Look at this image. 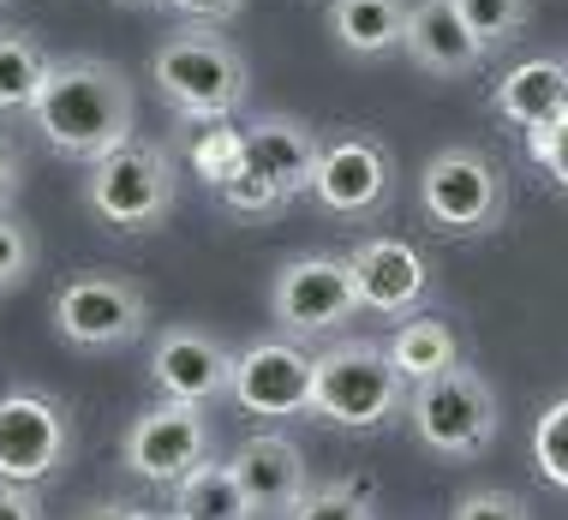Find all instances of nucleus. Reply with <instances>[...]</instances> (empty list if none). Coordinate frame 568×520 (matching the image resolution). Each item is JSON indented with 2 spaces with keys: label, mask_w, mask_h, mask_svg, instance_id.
I'll use <instances>...</instances> for the list:
<instances>
[{
  "label": "nucleus",
  "mask_w": 568,
  "mask_h": 520,
  "mask_svg": "<svg viewBox=\"0 0 568 520\" xmlns=\"http://www.w3.org/2000/svg\"><path fill=\"white\" fill-rule=\"evenodd\" d=\"M30 120L42 126V137L60 150V156H79V162H97L120 150L132 137V120H138V102H132V84L114 60H90V54H67L49 67V84H42L37 109Z\"/></svg>",
  "instance_id": "nucleus-1"
},
{
  "label": "nucleus",
  "mask_w": 568,
  "mask_h": 520,
  "mask_svg": "<svg viewBox=\"0 0 568 520\" xmlns=\"http://www.w3.org/2000/svg\"><path fill=\"white\" fill-rule=\"evenodd\" d=\"M407 419H413V437H419L437 461H479L490 442H497L503 407H497V389H490L485 371L449 365L443 377L413 384Z\"/></svg>",
  "instance_id": "nucleus-2"
},
{
  "label": "nucleus",
  "mask_w": 568,
  "mask_h": 520,
  "mask_svg": "<svg viewBox=\"0 0 568 520\" xmlns=\"http://www.w3.org/2000/svg\"><path fill=\"white\" fill-rule=\"evenodd\" d=\"M402 407H407V377L395 371L389 347L335 341L329 354H317V365H312V412H324L329 425L372 431V425H389Z\"/></svg>",
  "instance_id": "nucleus-3"
},
{
  "label": "nucleus",
  "mask_w": 568,
  "mask_h": 520,
  "mask_svg": "<svg viewBox=\"0 0 568 520\" xmlns=\"http://www.w3.org/2000/svg\"><path fill=\"white\" fill-rule=\"evenodd\" d=\"M162 102L186 120H227L245 102V60L234 42H222L216 30H180L168 37L156 60H150Z\"/></svg>",
  "instance_id": "nucleus-4"
},
{
  "label": "nucleus",
  "mask_w": 568,
  "mask_h": 520,
  "mask_svg": "<svg viewBox=\"0 0 568 520\" xmlns=\"http://www.w3.org/2000/svg\"><path fill=\"white\" fill-rule=\"evenodd\" d=\"M84 197L97 210V222L138 234V227H156L174 210V156L150 137H126L120 150L90 162Z\"/></svg>",
  "instance_id": "nucleus-5"
},
{
  "label": "nucleus",
  "mask_w": 568,
  "mask_h": 520,
  "mask_svg": "<svg viewBox=\"0 0 568 520\" xmlns=\"http://www.w3.org/2000/svg\"><path fill=\"white\" fill-rule=\"evenodd\" d=\"M72 461V419L42 389H0V479L42 485Z\"/></svg>",
  "instance_id": "nucleus-6"
},
{
  "label": "nucleus",
  "mask_w": 568,
  "mask_h": 520,
  "mask_svg": "<svg viewBox=\"0 0 568 520\" xmlns=\"http://www.w3.org/2000/svg\"><path fill=\"white\" fill-rule=\"evenodd\" d=\"M210 419L204 407L192 401H162L150 412H138L126 425V442H120V455H126V467L138 472L144 485H162V491H174L186 472H197L210 461Z\"/></svg>",
  "instance_id": "nucleus-7"
},
{
  "label": "nucleus",
  "mask_w": 568,
  "mask_h": 520,
  "mask_svg": "<svg viewBox=\"0 0 568 520\" xmlns=\"http://www.w3.org/2000/svg\"><path fill=\"white\" fill-rule=\"evenodd\" d=\"M419 204L443 234H479V227H490L503 210V180H497V167H490V156H479L473 144H449L425 162Z\"/></svg>",
  "instance_id": "nucleus-8"
},
{
  "label": "nucleus",
  "mask_w": 568,
  "mask_h": 520,
  "mask_svg": "<svg viewBox=\"0 0 568 520\" xmlns=\"http://www.w3.org/2000/svg\"><path fill=\"white\" fill-rule=\"evenodd\" d=\"M270 312H275V324L294 329V335L342 329L347 317L359 312L347 257L305 252V257H294V264H282V275H275V287H270Z\"/></svg>",
  "instance_id": "nucleus-9"
},
{
  "label": "nucleus",
  "mask_w": 568,
  "mask_h": 520,
  "mask_svg": "<svg viewBox=\"0 0 568 520\" xmlns=\"http://www.w3.org/2000/svg\"><path fill=\"white\" fill-rule=\"evenodd\" d=\"M144 324H150V305L120 275H72L54 294V329L84 354L90 347H126L144 335Z\"/></svg>",
  "instance_id": "nucleus-10"
},
{
  "label": "nucleus",
  "mask_w": 568,
  "mask_h": 520,
  "mask_svg": "<svg viewBox=\"0 0 568 520\" xmlns=\"http://www.w3.org/2000/svg\"><path fill=\"white\" fill-rule=\"evenodd\" d=\"M312 365L317 354H305L300 341H252L234 359L227 395L252 419H294V412H312Z\"/></svg>",
  "instance_id": "nucleus-11"
},
{
  "label": "nucleus",
  "mask_w": 568,
  "mask_h": 520,
  "mask_svg": "<svg viewBox=\"0 0 568 520\" xmlns=\"http://www.w3.org/2000/svg\"><path fill=\"white\" fill-rule=\"evenodd\" d=\"M227 377H234V354H227L210 329L174 324V329L156 335V347H150V384L162 389V401H192V407L222 401Z\"/></svg>",
  "instance_id": "nucleus-12"
},
{
  "label": "nucleus",
  "mask_w": 568,
  "mask_h": 520,
  "mask_svg": "<svg viewBox=\"0 0 568 520\" xmlns=\"http://www.w3.org/2000/svg\"><path fill=\"white\" fill-rule=\"evenodd\" d=\"M312 197L329 210L335 222H353L365 210H377L389 197V150L377 137H335L317 156V174H312Z\"/></svg>",
  "instance_id": "nucleus-13"
},
{
  "label": "nucleus",
  "mask_w": 568,
  "mask_h": 520,
  "mask_svg": "<svg viewBox=\"0 0 568 520\" xmlns=\"http://www.w3.org/2000/svg\"><path fill=\"white\" fill-rule=\"evenodd\" d=\"M347 269H353V294H359V312H377V317H402L425 299V257L395 234H377V239H359L347 252Z\"/></svg>",
  "instance_id": "nucleus-14"
},
{
  "label": "nucleus",
  "mask_w": 568,
  "mask_h": 520,
  "mask_svg": "<svg viewBox=\"0 0 568 520\" xmlns=\"http://www.w3.org/2000/svg\"><path fill=\"white\" fill-rule=\"evenodd\" d=\"M234 472H240V491H245V502H252V514L287 520V514H294V502L312 491L300 442H287V437H275V431L245 437L240 449H234Z\"/></svg>",
  "instance_id": "nucleus-15"
},
{
  "label": "nucleus",
  "mask_w": 568,
  "mask_h": 520,
  "mask_svg": "<svg viewBox=\"0 0 568 520\" xmlns=\"http://www.w3.org/2000/svg\"><path fill=\"white\" fill-rule=\"evenodd\" d=\"M402 49H407L413 67L432 72V79H467L485 60V42L467 30V19L455 12V0H419V7H407Z\"/></svg>",
  "instance_id": "nucleus-16"
},
{
  "label": "nucleus",
  "mask_w": 568,
  "mask_h": 520,
  "mask_svg": "<svg viewBox=\"0 0 568 520\" xmlns=\"http://www.w3.org/2000/svg\"><path fill=\"white\" fill-rule=\"evenodd\" d=\"M317 156H324L317 132L294 114H270V120H257V126H245V167H257V174L287 197L312 192Z\"/></svg>",
  "instance_id": "nucleus-17"
},
{
  "label": "nucleus",
  "mask_w": 568,
  "mask_h": 520,
  "mask_svg": "<svg viewBox=\"0 0 568 520\" xmlns=\"http://www.w3.org/2000/svg\"><path fill=\"white\" fill-rule=\"evenodd\" d=\"M497 114L509 120V126L520 132H550V126H562L568 120V67L562 60H520V67L503 72V84H497Z\"/></svg>",
  "instance_id": "nucleus-18"
},
{
  "label": "nucleus",
  "mask_w": 568,
  "mask_h": 520,
  "mask_svg": "<svg viewBox=\"0 0 568 520\" xmlns=\"http://www.w3.org/2000/svg\"><path fill=\"white\" fill-rule=\"evenodd\" d=\"M329 30L347 54H389L407 37V7L402 0H335Z\"/></svg>",
  "instance_id": "nucleus-19"
},
{
  "label": "nucleus",
  "mask_w": 568,
  "mask_h": 520,
  "mask_svg": "<svg viewBox=\"0 0 568 520\" xmlns=\"http://www.w3.org/2000/svg\"><path fill=\"white\" fill-rule=\"evenodd\" d=\"M389 359L407 384H425V377H443L449 365H460V341L443 317H402V329L389 335Z\"/></svg>",
  "instance_id": "nucleus-20"
},
{
  "label": "nucleus",
  "mask_w": 568,
  "mask_h": 520,
  "mask_svg": "<svg viewBox=\"0 0 568 520\" xmlns=\"http://www.w3.org/2000/svg\"><path fill=\"white\" fill-rule=\"evenodd\" d=\"M174 514L180 520H252L234 461H204L197 472H186L174 485Z\"/></svg>",
  "instance_id": "nucleus-21"
},
{
  "label": "nucleus",
  "mask_w": 568,
  "mask_h": 520,
  "mask_svg": "<svg viewBox=\"0 0 568 520\" xmlns=\"http://www.w3.org/2000/svg\"><path fill=\"white\" fill-rule=\"evenodd\" d=\"M54 60L19 30H0V114H30Z\"/></svg>",
  "instance_id": "nucleus-22"
},
{
  "label": "nucleus",
  "mask_w": 568,
  "mask_h": 520,
  "mask_svg": "<svg viewBox=\"0 0 568 520\" xmlns=\"http://www.w3.org/2000/svg\"><path fill=\"white\" fill-rule=\"evenodd\" d=\"M186 156H192V174L204 180V186H227V180L245 167V132L240 126H227V120H197V132H192V144H186Z\"/></svg>",
  "instance_id": "nucleus-23"
},
{
  "label": "nucleus",
  "mask_w": 568,
  "mask_h": 520,
  "mask_svg": "<svg viewBox=\"0 0 568 520\" xmlns=\"http://www.w3.org/2000/svg\"><path fill=\"white\" fill-rule=\"evenodd\" d=\"M287 520H377V497L365 479H329L317 491H305Z\"/></svg>",
  "instance_id": "nucleus-24"
},
{
  "label": "nucleus",
  "mask_w": 568,
  "mask_h": 520,
  "mask_svg": "<svg viewBox=\"0 0 568 520\" xmlns=\"http://www.w3.org/2000/svg\"><path fill=\"white\" fill-rule=\"evenodd\" d=\"M455 12L467 19V30L490 49H503V42H515L520 30H527V0H455Z\"/></svg>",
  "instance_id": "nucleus-25"
},
{
  "label": "nucleus",
  "mask_w": 568,
  "mask_h": 520,
  "mask_svg": "<svg viewBox=\"0 0 568 520\" xmlns=\"http://www.w3.org/2000/svg\"><path fill=\"white\" fill-rule=\"evenodd\" d=\"M532 461L557 491H568V395L562 401H550L539 412V425H532Z\"/></svg>",
  "instance_id": "nucleus-26"
},
{
  "label": "nucleus",
  "mask_w": 568,
  "mask_h": 520,
  "mask_svg": "<svg viewBox=\"0 0 568 520\" xmlns=\"http://www.w3.org/2000/svg\"><path fill=\"white\" fill-rule=\"evenodd\" d=\"M222 204L234 210V222H270L275 210H287V192H275L257 167H240V174L222 186Z\"/></svg>",
  "instance_id": "nucleus-27"
},
{
  "label": "nucleus",
  "mask_w": 568,
  "mask_h": 520,
  "mask_svg": "<svg viewBox=\"0 0 568 520\" xmlns=\"http://www.w3.org/2000/svg\"><path fill=\"white\" fill-rule=\"evenodd\" d=\"M30 269H37V239L12 210H0V294H12Z\"/></svg>",
  "instance_id": "nucleus-28"
},
{
  "label": "nucleus",
  "mask_w": 568,
  "mask_h": 520,
  "mask_svg": "<svg viewBox=\"0 0 568 520\" xmlns=\"http://www.w3.org/2000/svg\"><path fill=\"white\" fill-rule=\"evenodd\" d=\"M449 520H532V514L515 491H473V497L455 502Z\"/></svg>",
  "instance_id": "nucleus-29"
},
{
  "label": "nucleus",
  "mask_w": 568,
  "mask_h": 520,
  "mask_svg": "<svg viewBox=\"0 0 568 520\" xmlns=\"http://www.w3.org/2000/svg\"><path fill=\"white\" fill-rule=\"evenodd\" d=\"M527 150H532V162L545 167L550 186L568 192V120H562V126H550V132H532V137H527Z\"/></svg>",
  "instance_id": "nucleus-30"
},
{
  "label": "nucleus",
  "mask_w": 568,
  "mask_h": 520,
  "mask_svg": "<svg viewBox=\"0 0 568 520\" xmlns=\"http://www.w3.org/2000/svg\"><path fill=\"white\" fill-rule=\"evenodd\" d=\"M162 7L180 12V19H192V24H227L245 0H162Z\"/></svg>",
  "instance_id": "nucleus-31"
},
{
  "label": "nucleus",
  "mask_w": 568,
  "mask_h": 520,
  "mask_svg": "<svg viewBox=\"0 0 568 520\" xmlns=\"http://www.w3.org/2000/svg\"><path fill=\"white\" fill-rule=\"evenodd\" d=\"M19 186H24V156L12 150V137H0V210H12Z\"/></svg>",
  "instance_id": "nucleus-32"
},
{
  "label": "nucleus",
  "mask_w": 568,
  "mask_h": 520,
  "mask_svg": "<svg viewBox=\"0 0 568 520\" xmlns=\"http://www.w3.org/2000/svg\"><path fill=\"white\" fill-rule=\"evenodd\" d=\"M0 520H42V502L30 497V485H7V479H0Z\"/></svg>",
  "instance_id": "nucleus-33"
},
{
  "label": "nucleus",
  "mask_w": 568,
  "mask_h": 520,
  "mask_svg": "<svg viewBox=\"0 0 568 520\" xmlns=\"http://www.w3.org/2000/svg\"><path fill=\"white\" fill-rule=\"evenodd\" d=\"M72 520H156V514H144V509H126V502H90V509H79Z\"/></svg>",
  "instance_id": "nucleus-34"
},
{
  "label": "nucleus",
  "mask_w": 568,
  "mask_h": 520,
  "mask_svg": "<svg viewBox=\"0 0 568 520\" xmlns=\"http://www.w3.org/2000/svg\"><path fill=\"white\" fill-rule=\"evenodd\" d=\"M114 7H132V12H150V7H162V0H114Z\"/></svg>",
  "instance_id": "nucleus-35"
},
{
  "label": "nucleus",
  "mask_w": 568,
  "mask_h": 520,
  "mask_svg": "<svg viewBox=\"0 0 568 520\" xmlns=\"http://www.w3.org/2000/svg\"><path fill=\"white\" fill-rule=\"evenodd\" d=\"M162 520H180V514H162Z\"/></svg>",
  "instance_id": "nucleus-36"
}]
</instances>
